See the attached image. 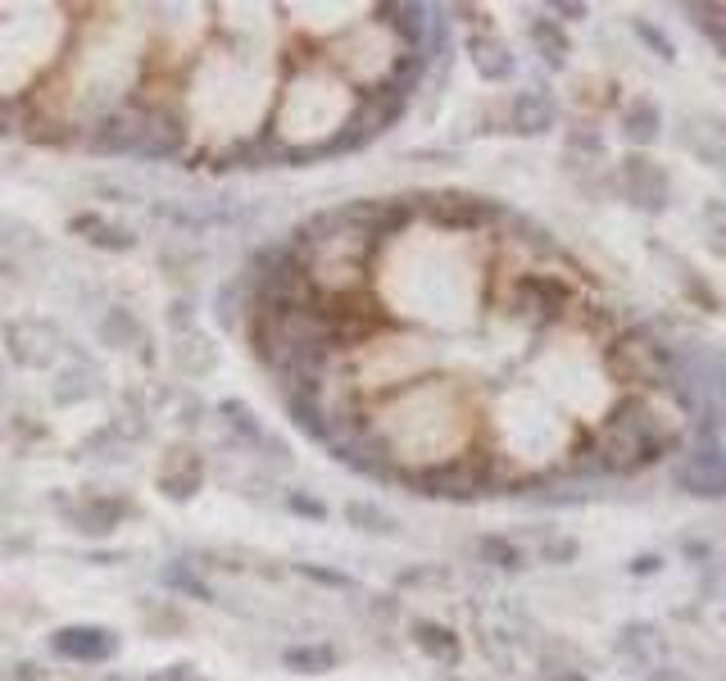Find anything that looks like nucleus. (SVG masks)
Returning a JSON list of instances; mask_svg holds the SVG:
<instances>
[{
  "label": "nucleus",
  "instance_id": "obj_1",
  "mask_svg": "<svg viewBox=\"0 0 726 681\" xmlns=\"http://www.w3.org/2000/svg\"><path fill=\"white\" fill-rule=\"evenodd\" d=\"M708 14V32H713L717 41H726V5H717V10H704Z\"/></svg>",
  "mask_w": 726,
  "mask_h": 681
}]
</instances>
